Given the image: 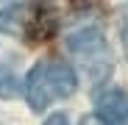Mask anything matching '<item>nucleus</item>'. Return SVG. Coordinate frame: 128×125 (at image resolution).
Wrapping results in <instances>:
<instances>
[{
	"instance_id": "f257e3e1",
	"label": "nucleus",
	"mask_w": 128,
	"mask_h": 125,
	"mask_svg": "<svg viewBox=\"0 0 128 125\" xmlns=\"http://www.w3.org/2000/svg\"><path fill=\"white\" fill-rule=\"evenodd\" d=\"M78 75L64 58H42L31 67L25 81V97L34 111H45L50 103L75 95Z\"/></svg>"
},
{
	"instance_id": "f03ea898",
	"label": "nucleus",
	"mask_w": 128,
	"mask_h": 125,
	"mask_svg": "<svg viewBox=\"0 0 128 125\" xmlns=\"http://www.w3.org/2000/svg\"><path fill=\"white\" fill-rule=\"evenodd\" d=\"M0 31L20 42L39 45L53 36L56 14L42 0H20V3H11L0 11Z\"/></svg>"
},
{
	"instance_id": "7ed1b4c3",
	"label": "nucleus",
	"mask_w": 128,
	"mask_h": 125,
	"mask_svg": "<svg viewBox=\"0 0 128 125\" xmlns=\"http://www.w3.org/2000/svg\"><path fill=\"white\" fill-rule=\"evenodd\" d=\"M70 53L78 58V64L84 67L95 83L109 78L112 72V53H109V42L103 39V33L98 28H81L67 39Z\"/></svg>"
},
{
	"instance_id": "20e7f679",
	"label": "nucleus",
	"mask_w": 128,
	"mask_h": 125,
	"mask_svg": "<svg viewBox=\"0 0 128 125\" xmlns=\"http://www.w3.org/2000/svg\"><path fill=\"white\" fill-rule=\"evenodd\" d=\"M95 117L100 125H128V92L106 86L95 95Z\"/></svg>"
},
{
	"instance_id": "39448f33",
	"label": "nucleus",
	"mask_w": 128,
	"mask_h": 125,
	"mask_svg": "<svg viewBox=\"0 0 128 125\" xmlns=\"http://www.w3.org/2000/svg\"><path fill=\"white\" fill-rule=\"evenodd\" d=\"M17 92H20L17 75H14L8 67H0V97L8 100V97H17Z\"/></svg>"
},
{
	"instance_id": "423d86ee",
	"label": "nucleus",
	"mask_w": 128,
	"mask_h": 125,
	"mask_svg": "<svg viewBox=\"0 0 128 125\" xmlns=\"http://www.w3.org/2000/svg\"><path fill=\"white\" fill-rule=\"evenodd\" d=\"M122 42H125V47H128V6L122 8Z\"/></svg>"
},
{
	"instance_id": "0eeeda50",
	"label": "nucleus",
	"mask_w": 128,
	"mask_h": 125,
	"mask_svg": "<svg viewBox=\"0 0 128 125\" xmlns=\"http://www.w3.org/2000/svg\"><path fill=\"white\" fill-rule=\"evenodd\" d=\"M45 125H70V122H67V117H64V114H53L50 120H45Z\"/></svg>"
}]
</instances>
